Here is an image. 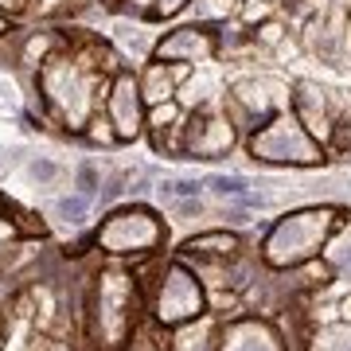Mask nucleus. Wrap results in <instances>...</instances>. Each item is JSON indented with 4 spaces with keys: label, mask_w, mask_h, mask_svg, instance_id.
Listing matches in <instances>:
<instances>
[{
    "label": "nucleus",
    "mask_w": 351,
    "mask_h": 351,
    "mask_svg": "<svg viewBox=\"0 0 351 351\" xmlns=\"http://www.w3.org/2000/svg\"><path fill=\"white\" fill-rule=\"evenodd\" d=\"M184 71L176 66V71H160V66H152V75H149V98L152 101H160L168 98V90H172V78H180Z\"/></svg>",
    "instance_id": "f257e3e1"
},
{
    "label": "nucleus",
    "mask_w": 351,
    "mask_h": 351,
    "mask_svg": "<svg viewBox=\"0 0 351 351\" xmlns=\"http://www.w3.org/2000/svg\"><path fill=\"white\" fill-rule=\"evenodd\" d=\"M0 4H4V8H12V12H20V8H24V0H0Z\"/></svg>",
    "instance_id": "f03ea898"
}]
</instances>
